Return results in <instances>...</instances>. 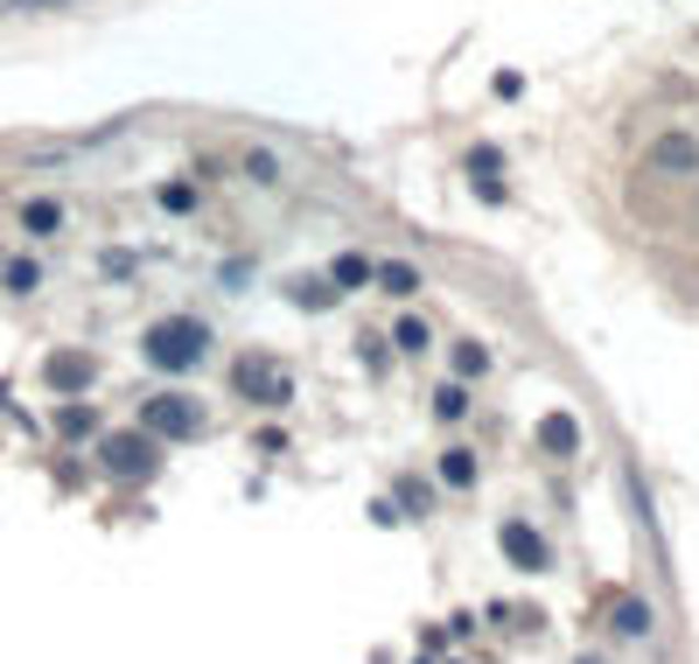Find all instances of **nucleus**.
<instances>
[{"label":"nucleus","instance_id":"20","mask_svg":"<svg viewBox=\"0 0 699 664\" xmlns=\"http://www.w3.org/2000/svg\"><path fill=\"white\" fill-rule=\"evenodd\" d=\"M489 371V350L483 344H455V378H462V385H469V378H483Z\"/></svg>","mask_w":699,"mask_h":664},{"label":"nucleus","instance_id":"22","mask_svg":"<svg viewBox=\"0 0 699 664\" xmlns=\"http://www.w3.org/2000/svg\"><path fill=\"white\" fill-rule=\"evenodd\" d=\"M245 176H252V182H280V161H273V155H259V147H252V155H245Z\"/></svg>","mask_w":699,"mask_h":664},{"label":"nucleus","instance_id":"4","mask_svg":"<svg viewBox=\"0 0 699 664\" xmlns=\"http://www.w3.org/2000/svg\"><path fill=\"white\" fill-rule=\"evenodd\" d=\"M91 378H99V357H91V350H49L43 357V385L56 398H84Z\"/></svg>","mask_w":699,"mask_h":664},{"label":"nucleus","instance_id":"21","mask_svg":"<svg viewBox=\"0 0 699 664\" xmlns=\"http://www.w3.org/2000/svg\"><path fill=\"white\" fill-rule=\"evenodd\" d=\"M161 211H196V182H161Z\"/></svg>","mask_w":699,"mask_h":664},{"label":"nucleus","instance_id":"19","mask_svg":"<svg viewBox=\"0 0 699 664\" xmlns=\"http://www.w3.org/2000/svg\"><path fill=\"white\" fill-rule=\"evenodd\" d=\"M392 344H399L406 357H420V350L433 344V336H427V322H420V315H406V322H399V329H392Z\"/></svg>","mask_w":699,"mask_h":664},{"label":"nucleus","instance_id":"17","mask_svg":"<svg viewBox=\"0 0 699 664\" xmlns=\"http://www.w3.org/2000/svg\"><path fill=\"white\" fill-rule=\"evenodd\" d=\"M329 280H336L343 294H350V288H364V280H371V259H364V252H343V259L329 266Z\"/></svg>","mask_w":699,"mask_h":664},{"label":"nucleus","instance_id":"10","mask_svg":"<svg viewBox=\"0 0 699 664\" xmlns=\"http://www.w3.org/2000/svg\"><path fill=\"white\" fill-rule=\"evenodd\" d=\"M35 288H43V259H29V252H14L8 266H0V294H14V301H29Z\"/></svg>","mask_w":699,"mask_h":664},{"label":"nucleus","instance_id":"9","mask_svg":"<svg viewBox=\"0 0 699 664\" xmlns=\"http://www.w3.org/2000/svg\"><path fill=\"white\" fill-rule=\"evenodd\" d=\"M651 622H657L651 601H636V595H616V601H609V630H616V637H651Z\"/></svg>","mask_w":699,"mask_h":664},{"label":"nucleus","instance_id":"11","mask_svg":"<svg viewBox=\"0 0 699 664\" xmlns=\"http://www.w3.org/2000/svg\"><path fill=\"white\" fill-rule=\"evenodd\" d=\"M497 168H504V155H497V147H476V155H469V182H476V196H483V203H504Z\"/></svg>","mask_w":699,"mask_h":664},{"label":"nucleus","instance_id":"8","mask_svg":"<svg viewBox=\"0 0 699 664\" xmlns=\"http://www.w3.org/2000/svg\"><path fill=\"white\" fill-rule=\"evenodd\" d=\"M539 454H553V462H574L580 454V420L574 413H545L539 420Z\"/></svg>","mask_w":699,"mask_h":664},{"label":"nucleus","instance_id":"5","mask_svg":"<svg viewBox=\"0 0 699 664\" xmlns=\"http://www.w3.org/2000/svg\"><path fill=\"white\" fill-rule=\"evenodd\" d=\"M644 168H651V176H678V182H686V176H699V140H692V133H678V126L657 133Z\"/></svg>","mask_w":699,"mask_h":664},{"label":"nucleus","instance_id":"13","mask_svg":"<svg viewBox=\"0 0 699 664\" xmlns=\"http://www.w3.org/2000/svg\"><path fill=\"white\" fill-rule=\"evenodd\" d=\"M371 280H377V288H385V294H420V266H406V259H385V266H371Z\"/></svg>","mask_w":699,"mask_h":664},{"label":"nucleus","instance_id":"12","mask_svg":"<svg viewBox=\"0 0 699 664\" xmlns=\"http://www.w3.org/2000/svg\"><path fill=\"white\" fill-rule=\"evenodd\" d=\"M22 232L29 238H56V232H64V203H56V196H29L22 203Z\"/></svg>","mask_w":699,"mask_h":664},{"label":"nucleus","instance_id":"18","mask_svg":"<svg viewBox=\"0 0 699 664\" xmlns=\"http://www.w3.org/2000/svg\"><path fill=\"white\" fill-rule=\"evenodd\" d=\"M462 413H469V385L455 378V385H441V392H433V420H462Z\"/></svg>","mask_w":699,"mask_h":664},{"label":"nucleus","instance_id":"15","mask_svg":"<svg viewBox=\"0 0 699 664\" xmlns=\"http://www.w3.org/2000/svg\"><path fill=\"white\" fill-rule=\"evenodd\" d=\"M441 483H448V489H469V483H476V454H469V448H448V454H441Z\"/></svg>","mask_w":699,"mask_h":664},{"label":"nucleus","instance_id":"6","mask_svg":"<svg viewBox=\"0 0 699 664\" xmlns=\"http://www.w3.org/2000/svg\"><path fill=\"white\" fill-rule=\"evenodd\" d=\"M497 545H504V560H511L518 574H545V566H553V545H545V539H539V531L525 525V518H511V525H504V531H497Z\"/></svg>","mask_w":699,"mask_h":664},{"label":"nucleus","instance_id":"7","mask_svg":"<svg viewBox=\"0 0 699 664\" xmlns=\"http://www.w3.org/2000/svg\"><path fill=\"white\" fill-rule=\"evenodd\" d=\"M238 392H252L259 406H288V371L273 357H245L238 364Z\"/></svg>","mask_w":699,"mask_h":664},{"label":"nucleus","instance_id":"3","mask_svg":"<svg viewBox=\"0 0 699 664\" xmlns=\"http://www.w3.org/2000/svg\"><path fill=\"white\" fill-rule=\"evenodd\" d=\"M140 427L155 434V441H196V434H203V398L155 392V398H140Z\"/></svg>","mask_w":699,"mask_h":664},{"label":"nucleus","instance_id":"2","mask_svg":"<svg viewBox=\"0 0 699 664\" xmlns=\"http://www.w3.org/2000/svg\"><path fill=\"white\" fill-rule=\"evenodd\" d=\"M155 448H161V441H155L147 427L105 434V441H99V469H105V476H120V483H147V476L161 469V454H155Z\"/></svg>","mask_w":699,"mask_h":664},{"label":"nucleus","instance_id":"14","mask_svg":"<svg viewBox=\"0 0 699 664\" xmlns=\"http://www.w3.org/2000/svg\"><path fill=\"white\" fill-rule=\"evenodd\" d=\"M91 427H99V413H91L84 398H64V406H56V434H64V441H84Z\"/></svg>","mask_w":699,"mask_h":664},{"label":"nucleus","instance_id":"16","mask_svg":"<svg viewBox=\"0 0 699 664\" xmlns=\"http://www.w3.org/2000/svg\"><path fill=\"white\" fill-rule=\"evenodd\" d=\"M336 280H294V308H336Z\"/></svg>","mask_w":699,"mask_h":664},{"label":"nucleus","instance_id":"1","mask_svg":"<svg viewBox=\"0 0 699 664\" xmlns=\"http://www.w3.org/2000/svg\"><path fill=\"white\" fill-rule=\"evenodd\" d=\"M140 357H147L155 371H168V378L196 371L203 357H211V322H196V315H161V322H147Z\"/></svg>","mask_w":699,"mask_h":664}]
</instances>
